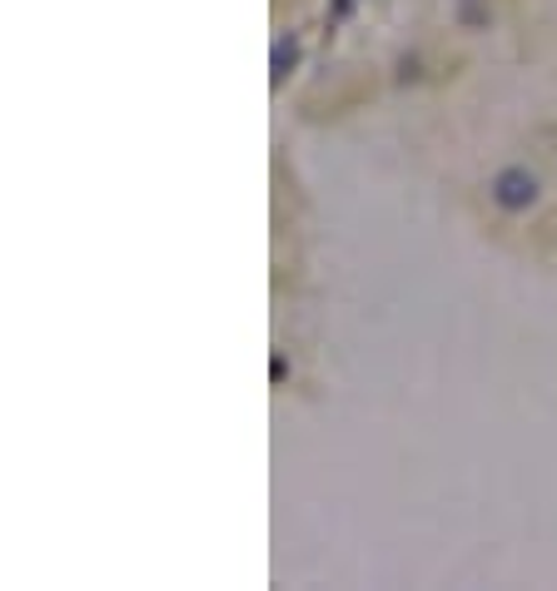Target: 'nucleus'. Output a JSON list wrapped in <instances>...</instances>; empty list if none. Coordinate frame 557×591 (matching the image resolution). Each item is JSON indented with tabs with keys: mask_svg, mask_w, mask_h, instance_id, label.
<instances>
[{
	"mask_svg": "<svg viewBox=\"0 0 557 591\" xmlns=\"http://www.w3.org/2000/svg\"><path fill=\"white\" fill-rule=\"evenodd\" d=\"M488 195H492V204H498L502 214H522V209H532V204H538V175H532V169H522V165H508V169H498V175H492Z\"/></svg>",
	"mask_w": 557,
	"mask_h": 591,
	"instance_id": "obj_1",
	"label": "nucleus"
},
{
	"mask_svg": "<svg viewBox=\"0 0 557 591\" xmlns=\"http://www.w3.org/2000/svg\"><path fill=\"white\" fill-rule=\"evenodd\" d=\"M299 56H304V50H299V36H278L274 50H270V80L284 85L289 75L299 70Z\"/></svg>",
	"mask_w": 557,
	"mask_h": 591,
	"instance_id": "obj_2",
	"label": "nucleus"
},
{
	"mask_svg": "<svg viewBox=\"0 0 557 591\" xmlns=\"http://www.w3.org/2000/svg\"><path fill=\"white\" fill-rule=\"evenodd\" d=\"M488 20H492L488 0H458V26L463 30H488Z\"/></svg>",
	"mask_w": 557,
	"mask_h": 591,
	"instance_id": "obj_3",
	"label": "nucleus"
},
{
	"mask_svg": "<svg viewBox=\"0 0 557 591\" xmlns=\"http://www.w3.org/2000/svg\"><path fill=\"white\" fill-rule=\"evenodd\" d=\"M353 10V0H334V16H349Z\"/></svg>",
	"mask_w": 557,
	"mask_h": 591,
	"instance_id": "obj_4",
	"label": "nucleus"
}]
</instances>
